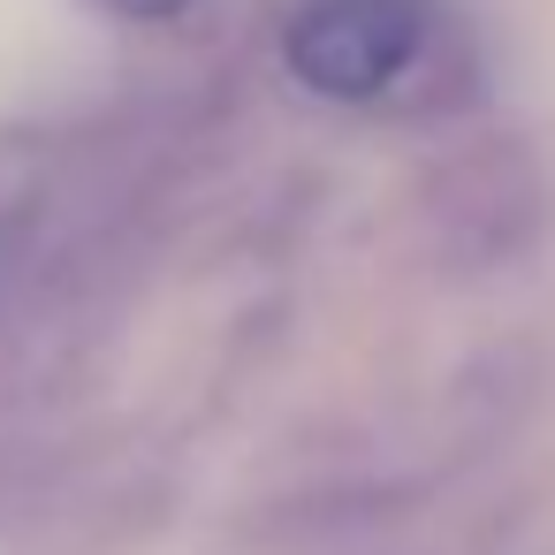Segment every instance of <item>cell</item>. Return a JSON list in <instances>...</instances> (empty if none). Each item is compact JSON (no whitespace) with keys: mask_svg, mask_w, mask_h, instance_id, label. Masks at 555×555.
Segmentation results:
<instances>
[{"mask_svg":"<svg viewBox=\"0 0 555 555\" xmlns=\"http://www.w3.org/2000/svg\"><path fill=\"white\" fill-rule=\"evenodd\" d=\"M441 54L464 47L434 0H297V16L282 24L289 77L335 107L403 100L441 69Z\"/></svg>","mask_w":555,"mask_h":555,"instance_id":"cell-1","label":"cell"},{"mask_svg":"<svg viewBox=\"0 0 555 555\" xmlns=\"http://www.w3.org/2000/svg\"><path fill=\"white\" fill-rule=\"evenodd\" d=\"M547 214H555V198H547V176L525 145H472L426 191L441 267H456V274L509 267L517 251H532L547 236Z\"/></svg>","mask_w":555,"mask_h":555,"instance_id":"cell-2","label":"cell"},{"mask_svg":"<svg viewBox=\"0 0 555 555\" xmlns=\"http://www.w3.org/2000/svg\"><path fill=\"white\" fill-rule=\"evenodd\" d=\"M115 16H130V24H168V16H183L191 0H107Z\"/></svg>","mask_w":555,"mask_h":555,"instance_id":"cell-3","label":"cell"}]
</instances>
